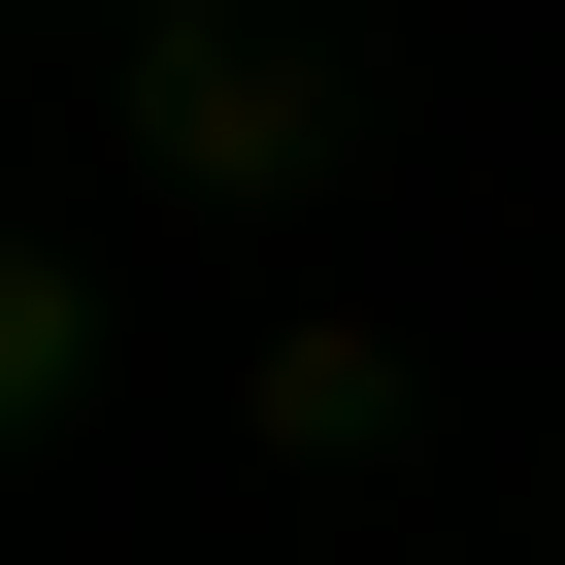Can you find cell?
<instances>
[{"mask_svg": "<svg viewBox=\"0 0 565 565\" xmlns=\"http://www.w3.org/2000/svg\"><path fill=\"white\" fill-rule=\"evenodd\" d=\"M134 167H167V200H300V167H333V67L233 34V0H134Z\"/></svg>", "mask_w": 565, "mask_h": 565, "instance_id": "1", "label": "cell"}, {"mask_svg": "<svg viewBox=\"0 0 565 565\" xmlns=\"http://www.w3.org/2000/svg\"><path fill=\"white\" fill-rule=\"evenodd\" d=\"M67 399H100V266H67V233H0V466H34Z\"/></svg>", "mask_w": 565, "mask_h": 565, "instance_id": "3", "label": "cell"}, {"mask_svg": "<svg viewBox=\"0 0 565 565\" xmlns=\"http://www.w3.org/2000/svg\"><path fill=\"white\" fill-rule=\"evenodd\" d=\"M433 433V366L366 333V300H300V333H266V466H399Z\"/></svg>", "mask_w": 565, "mask_h": 565, "instance_id": "2", "label": "cell"}]
</instances>
